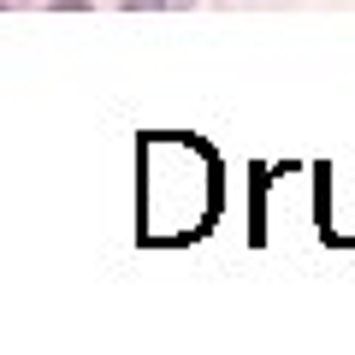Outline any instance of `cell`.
Segmentation results:
<instances>
[{"label": "cell", "mask_w": 355, "mask_h": 355, "mask_svg": "<svg viewBox=\"0 0 355 355\" xmlns=\"http://www.w3.org/2000/svg\"><path fill=\"white\" fill-rule=\"evenodd\" d=\"M130 6H160V12H184V6H196V0H130Z\"/></svg>", "instance_id": "obj_1"}]
</instances>
